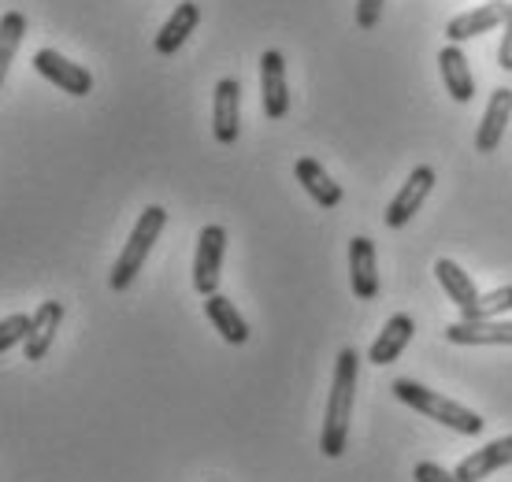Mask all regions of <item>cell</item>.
I'll return each mask as SVG.
<instances>
[{"label":"cell","mask_w":512,"mask_h":482,"mask_svg":"<svg viewBox=\"0 0 512 482\" xmlns=\"http://www.w3.org/2000/svg\"><path fill=\"white\" fill-rule=\"evenodd\" d=\"M446 342L453 345H512L509 319H457L446 327Z\"/></svg>","instance_id":"13"},{"label":"cell","mask_w":512,"mask_h":482,"mask_svg":"<svg viewBox=\"0 0 512 482\" xmlns=\"http://www.w3.org/2000/svg\"><path fill=\"white\" fill-rule=\"evenodd\" d=\"M349 286L357 301H375L379 297V271H375V241L357 234L349 241Z\"/></svg>","instance_id":"9"},{"label":"cell","mask_w":512,"mask_h":482,"mask_svg":"<svg viewBox=\"0 0 512 482\" xmlns=\"http://www.w3.org/2000/svg\"><path fill=\"white\" fill-rule=\"evenodd\" d=\"M512 312V286H498L490 293H479V301L461 308V319H501Z\"/></svg>","instance_id":"22"},{"label":"cell","mask_w":512,"mask_h":482,"mask_svg":"<svg viewBox=\"0 0 512 482\" xmlns=\"http://www.w3.org/2000/svg\"><path fill=\"white\" fill-rule=\"evenodd\" d=\"M26 38V15L23 12H4L0 15V89H4V78H8V67H12L15 52Z\"/></svg>","instance_id":"21"},{"label":"cell","mask_w":512,"mask_h":482,"mask_svg":"<svg viewBox=\"0 0 512 482\" xmlns=\"http://www.w3.org/2000/svg\"><path fill=\"white\" fill-rule=\"evenodd\" d=\"M435 167H427V164H420V167H412L409 171V178L401 182V190H397V197L390 201V208L383 212V223L390 230H401V227H409L412 223V216L423 208V201L431 197V190H435Z\"/></svg>","instance_id":"5"},{"label":"cell","mask_w":512,"mask_h":482,"mask_svg":"<svg viewBox=\"0 0 512 482\" xmlns=\"http://www.w3.org/2000/svg\"><path fill=\"white\" fill-rule=\"evenodd\" d=\"M34 71H38L41 78H49L52 86H60L64 93H71V97H86V93H93L90 71H86L82 64H75V60L60 56L56 49L34 52Z\"/></svg>","instance_id":"7"},{"label":"cell","mask_w":512,"mask_h":482,"mask_svg":"<svg viewBox=\"0 0 512 482\" xmlns=\"http://www.w3.org/2000/svg\"><path fill=\"white\" fill-rule=\"evenodd\" d=\"M383 4L386 0H357V26L360 30H375L379 19H383Z\"/></svg>","instance_id":"25"},{"label":"cell","mask_w":512,"mask_h":482,"mask_svg":"<svg viewBox=\"0 0 512 482\" xmlns=\"http://www.w3.org/2000/svg\"><path fill=\"white\" fill-rule=\"evenodd\" d=\"M435 279L438 286L446 290V297L453 301L457 308H468L479 301V286H475V279L464 271L457 260H449V256H442V260H435Z\"/></svg>","instance_id":"20"},{"label":"cell","mask_w":512,"mask_h":482,"mask_svg":"<svg viewBox=\"0 0 512 482\" xmlns=\"http://www.w3.org/2000/svg\"><path fill=\"white\" fill-rule=\"evenodd\" d=\"M390 390H394L397 401H405L409 408H416L420 416L435 419V423H442V427H449V431L464 434V438H479L483 427H487V419L479 416V412L457 405V401H449V397L435 394V390H427V386H420V382L394 379L390 382Z\"/></svg>","instance_id":"2"},{"label":"cell","mask_w":512,"mask_h":482,"mask_svg":"<svg viewBox=\"0 0 512 482\" xmlns=\"http://www.w3.org/2000/svg\"><path fill=\"white\" fill-rule=\"evenodd\" d=\"M201 23V4H193V0H182L175 12L167 15V23L160 26V34L153 38V49L156 56H175V52L190 41V34L197 30Z\"/></svg>","instance_id":"16"},{"label":"cell","mask_w":512,"mask_h":482,"mask_svg":"<svg viewBox=\"0 0 512 482\" xmlns=\"http://www.w3.org/2000/svg\"><path fill=\"white\" fill-rule=\"evenodd\" d=\"M438 71H442V82H446L449 97L457 104H468L475 97V75H472V64H468V56H464L461 45H446V49L438 52Z\"/></svg>","instance_id":"17"},{"label":"cell","mask_w":512,"mask_h":482,"mask_svg":"<svg viewBox=\"0 0 512 482\" xmlns=\"http://www.w3.org/2000/svg\"><path fill=\"white\" fill-rule=\"evenodd\" d=\"M212 134L219 145H234L242 134V86L238 78H219L212 97Z\"/></svg>","instance_id":"8"},{"label":"cell","mask_w":512,"mask_h":482,"mask_svg":"<svg viewBox=\"0 0 512 482\" xmlns=\"http://www.w3.org/2000/svg\"><path fill=\"white\" fill-rule=\"evenodd\" d=\"M205 316H208V323L219 330V338H223V342H231V345L249 342V323H245V316L234 308L231 297H223V293L205 297Z\"/></svg>","instance_id":"19"},{"label":"cell","mask_w":512,"mask_h":482,"mask_svg":"<svg viewBox=\"0 0 512 482\" xmlns=\"http://www.w3.org/2000/svg\"><path fill=\"white\" fill-rule=\"evenodd\" d=\"M512 119V89H494L487 101V112L479 119V130H475V149L479 153H498V145L505 141V130H509Z\"/></svg>","instance_id":"10"},{"label":"cell","mask_w":512,"mask_h":482,"mask_svg":"<svg viewBox=\"0 0 512 482\" xmlns=\"http://www.w3.org/2000/svg\"><path fill=\"white\" fill-rule=\"evenodd\" d=\"M260 104L271 123L286 119L290 112V86H286V60L279 49H268L260 56Z\"/></svg>","instance_id":"6"},{"label":"cell","mask_w":512,"mask_h":482,"mask_svg":"<svg viewBox=\"0 0 512 482\" xmlns=\"http://www.w3.org/2000/svg\"><path fill=\"white\" fill-rule=\"evenodd\" d=\"M412 334H416V319H412L409 312H397V316H390L383 323V330H379V338L372 342V349H368V364H375V368L394 364L397 356L409 349Z\"/></svg>","instance_id":"11"},{"label":"cell","mask_w":512,"mask_h":482,"mask_svg":"<svg viewBox=\"0 0 512 482\" xmlns=\"http://www.w3.org/2000/svg\"><path fill=\"white\" fill-rule=\"evenodd\" d=\"M294 175H297V182H301V190L320 204V208H338V204H342V186L327 175V167H323L320 160L301 156L294 164Z\"/></svg>","instance_id":"18"},{"label":"cell","mask_w":512,"mask_h":482,"mask_svg":"<svg viewBox=\"0 0 512 482\" xmlns=\"http://www.w3.org/2000/svg\"><path fill=\"white\" fill-rule=\"evenodd\" d=\"M223 253H227V230L219 223H208L197 234V253H193V290L201 297L219 293V267H223Z\"/></svg>","instance_id":"4"},{"label":"cell","mask_w":512,"mask_h":482,"mask_svg":"<svg viewBox=\"0 0 512 482\" xmlns=\"http://www.w3.org/2000/svg\"><path fill=\"white\" fill-rule=\"evenodd\" d=\"M509 464H512V434H505L498 442L475 449L472 457H464L453 475H457V482H483V479H490L494 471L509 468Z\"/></svg>","instance_id":"12"},{"label":"cell","mask_w":512,"mask_h":482,"mask_svg":"<svg viewBox=\"0 0 512 482\" xmlns=\"http://www.w3.org/2000/svg\"><path fill=\"white\" fill-rule=\"evenodd\" d=\"M164 227H167V212L160 208V204H149V208L138 216V223H134V230H130L127 245H123V253H119L116 267H112V275H108V286H112V290L123 293L130 282L138 279V271L145 267V260H149L153 245L160 241Z\"/></svg>","instance_id":"3"},{"label":"cell","mask_w":512,"mask_h":482,"mask_svg":"<svg viewBox=\"0 0 512 482\" xmlns=\"http://www.w3.org/2000/svg\"><path fill=\"white\" fill-rule=\"evenodd\" d=\"M498 67H501V71H512V4H509V12H505V23H501Z\"/></svg>","instance_id":"26"},{"label":"cell","mask_w":512,"mask_h":482,"mask_svg":"<svg viewBox=\"0 0 512 482\" xmlns=\"http://www.w3.org/2000/svg\"><path fill=\"white\" fill-rule=\"evenodd\" d=\"M505 12H509V4H483V8H472V12L449 19L446 45H461V41L483 38L490 30H498V26L505 23Z\"/></svg>","instance_id":"14"},{"label":"cell","mask_w":512,"mask_h":482,"mask_svg":"<svg viewBox=\"0 0 512 482\" xmlns=\"http://www.w3.org/2000/svg\"><path fill=\"white\" fill-rule=\"evenodd\" d=\"M26 334H30V316L0 319V356L8 353V349H15V345H23Z\"/></svg>","instance_id":"23"},{"label":"cell","mask_w":512,"mask_h":482,"mask_svg":"<svg viewBox=\"0 0 512 482\" xmlns=\"http://www.w3.org/2000/svg\"><path fill=\"white\" fill-rule=\"evenodd\" d=\"M357 379H360L357 349H342L338 360H334L331 397H327V412H323V434H320L323 457L338 460L346 453L349 419H353V405H357Z\"/></svg>","instance_id":"1"},{"label":"cell","mask_w":512,"mask_h":482,"mask_svg":"<svg viewBox=\"0 0 512 482\" xmlns=\"http://www.w3.org/2000/svg\"><path fill=\"white\" fill-rule=\"evenodd\" d=\"M60 323H64V305H60V301H41V305L34 308L30 334H26V342H23L26 360H45V353H49L52 342H56Z\"/></svg>","instance_id":"15"},{"label":"cell","mask_w":512,"mask_h":482,"mask_svg":"<svg viewBox=\"0 0 512 482\" xmlns=\"http://www.w3.org/2000/svg\"><path fill=\"white\" fill-rule=\"evenodd\" d=\"M412 479L416 482H457V475L446 471L442 464H435V460H420V464L412 468Z\"/></svg>","instance_id":"24"}]
</instances>
